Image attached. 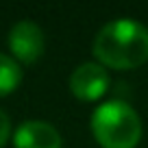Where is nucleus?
<instances>
[{
    "label": "nucleus",
    "instance_id": "1",
    "mask_svg": "<svg viewBox=\"0 0 148 148\" xmlns=\"http://www.w3.org/2000/svg\"><path fill=\"white\" fill-rule=\"evenodd\" d=\"M92 52L102 68L135 70L148 61V28L129 18L113 20L96 33Z\"/></svg>",
    "mask_w": 148,
    "mask_h": 148
},
{
    "label": "nucleus",
    "instance_id": "2",
    "mask_svg": "<svg viewBox=\"0 0 148 148\" xmlns=\"http://www.w3.org/2000/svg\"><path fill=\"white\" fill-rule=\"evenodd\" d=\"M92 135L100 148H135L142 139L139 113L124 100H107L92 113Z\"/></svg>",
    "mask_w": 148,
    "mask_h": 148
},
{
    "label": "nucleus",
    "instance_id": "3",
    "mask_svg": "<svg viewBox=\"0 0 148 148\" xmlns=\"http://www.w3.org/2000/svg\"><path fill=\"white\" fill-rule=\"evenodd\" d=\"M7 44H9V50L18 63H35L44 55L46 37H44V31L35 22L22 20V22L11 26Z\"/></svg>",
    "mask_w": 148,
    "mask_h": 148
},
{
    "label": "nucleus",
    "instance_id": "4",
    "mask_svg": "<svg viewBox=\"0 0 148 148\" xmlns=\"http://www.w3.org/2000/svg\"><path fill=\"white\" fill-rule=\"evenodd\" d=\"M111 85L109 72L100 63H81L70 76V92L83 102H96L107 94Z\"/></svg>",
    "mask_w": 148,
    "mask_h": 148
},
{
    "label": "nucleus",
    "instance_id": "5",
    "mask_svg": "<svg viewBox=\"0 0 148 148\" xmlns=\"http://www.w3.org/2000/svg\"><path fill=\"white\" fill-rule=\"evenodd\" d=\"M15 148H63L59 131L44 120H26L13 133Z\"/></svg>",
    "mask_w": 148,
    "mask_h": 148
},
{
    "label": "nucleus",
    "instance_id": "6",
    "mask_svg": "<svg viewBox=\"0 0 148 148\" xmlns=\"http://www.w3.org/2000/svg\"><path fill=\"white\" fill-rule=\"evenodd\" d=\"M20 81H22L20 63L13 59V57L0 52V98L13 94L15 89H18Z\"/></svg>",
    "mask_w": 148,
    "mask_h": 148
},
{
    "label": "nucleus",
    "instance_id": "7",
    "mask_svg": "<svg viewBox=\"0 0 148 148\" xmlns=\"http://www.w3.org/2000/svg\"><path fill=\"white\" fill-rule=\"evenodd\" d=\"M9 137H11V120L5 111L0 109V148L9 142Z\"/></svg>",
    "mask_w": 148,
    "mask_h": 148
}]
</instances>
